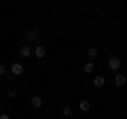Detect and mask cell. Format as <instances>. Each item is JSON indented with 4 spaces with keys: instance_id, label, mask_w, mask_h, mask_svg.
<instances>
[{
    "instance_id": "cell-11",
    "label": "cell",
    "mask_w": 127,
    "mask_h": 119,
    "mask_svg": "<svg viewBox=\"0 0 127 119\" xmlns=\"http://www.w3.org/2000/svg\"><path fill=\"white\" fill-rule=\"evenodd\" d=\"M87 55H89V62H91V60H93V58H97V55H100V51L95 49V47H91V49L87 51Z\"/></svg>"
},
{
    "instance_id": "cell-14",
    "label": "cell",
    "mask_w": 127,
    "mask_h": 119,
    "mask_svg": "<svg viewBox=\"0 0 127 119\" xmlns=\"http://www.w3.org/2000/svg\"><path fill=\"white\" fill-rule=\"evenodd\" d=\"M0 77H6V68L2 64H0Z\"/></svg>"
},
{
    "instance_id": "cell-9",
    "label": "cell",
    "mask_w": 127,
    "mask_h": 119,
    "mask_svg": "<svg viewBox=\"0 0 127 119\" xmlns=\"http://www.w3.org/2000/svg\"><path fill=\"white\" fill-rule=\"evenodd\" d=\"M93 70H95V66H93V62H87V64L83 66V72H85V74H91V72H93Z\"/></svg>"
},
{
    "instance_id": "cell-12",
    "label": "cell",
    "mask_w": 127,
    "mask_h": 119,
    "mask_svg": "<svg viewBox=\"0 0 127 119\" xmlns=\"http://www.w3.org/2000/svg\"><path fill=\"white\" fill-rule=\"evenodd\" d=\"M64 115H66V117H70V115H72V106H64V111H62Z\"/></svg>"
},
{
    "instance_id": "cell-10",
    "label": "cell",
    "mask_w": 127,
    "mask_h": 119,
    "mask_svg": "<svg viewBox=\"0 0 127 119\" xmlns=\"http://www.w3.org/2000/svg\"><path fill=\"white\" fill-rule=\"evenodd\" d=\"M78 109H81L83 113H87V111L91 109V104H89V100H81V104H78Z\"/></svg>"
},
{
    "instance_id": "cell-15",
    "label": "cell",
    "mask_w": 127,
    "mask_h": 119,
    "mask_svg": "<svg viewBox=\"0 0 127 119\" xmlns=\"http://www.w3.org/2000/svg\"><path fill=\"white\" fill-rule=\"evenodd\" d=\"M0 119H11V117H9L6 113H2V115H0Z\"/></svg>"
},
{
    "instance_id": "cell-2",
    "label": "cell",
    "mask_w": 127,
    "mask_h": 119,
    "mask_svg": "<svg viewBox=\"0 0 127 119\" xmlns=\"http://www.w3.org/2000/svg\"><path fill=\"white\" fill-rule=\"evenodd\" d=\"M23 70H26V68H23V66L19 64V62H15V64L11 66V74H13V77H21V74H23Z\"/></svg>"
},
{
    "instance_id": "cell-7",
    "label": "cell",
    "mask_w": 127,
    "mask_h": 119,
    "mask_svg": "<svg viewBox=\"0 0 127 119\" xmlns=\"http://www.w3.org/2000/svg\"><path fill=\"white\" fill-rule=\"evenodd\" d=\"M30 104L34 106V109H40V106H42V98H40V96H32Z\"/></svg>"
},
{
    "instance_id": "cell-13",
    "label": "cell",
    "mask_w": 127,
    "mask_h": 119,
    "mask_svg": "<svg viewBox=\"0 0 127 119\" xmlns=\"http://www.w3.org/2000/svg\"><path fill=\"white\" fill-rule=\"evenodd\" d=\"M6 96H9V98H15V96H17V89H15V87H11L9 92H6Z\"/></svg>"
},
{
    "instance_id": "cell-3",
    "label": "cell",
    "mask_w": 127,
    "mask_h": 119,
    "mask_svg": "<svg viewBox=\"0 0 127 119\" xmlns=\"http://www.w3.org/2000/svg\"><path fill=\"white\" fill-rule=\"evenodd\" d=\"M32 55H36V58L40 60V58H45V55H47V49H45L42 45H36L34 49H32Z\"/></svg>"
},
{
    "instance_id": "cell-4",
    "label": "cell",
    "mask_w": 127,
    "mask_h": 119,
    "mask_svg": "<svg viewBox=\"0 0 127 119\" xmlns=\"http://www.w3.org/2000/svg\"><path fill=\"white\" fill-rule=\"evenodd\" d=\"M36 38H38V30H34V28H30V30L26 32V41H28V43H34Z\"/></svg>"
},
{
    "instance_id": "cell-1",
    "label": "cell",
    "mask_w": 127,
    "mask_h": 119,
    "mask_svg": "<svg viewBox=\"0 0 127 119\" xmlns=\"http://www.w3.org/2000/svg\"><path fill=\"white\" fill-rule=\"evenodd\" d=\"M121 66H123V60L119 58V55H112V58L108 60V68L114 70V72H119V70H121Z\"/></svg>"
},
{
    "instance_id": "cell-8",
    "label": "cell",
    "mask_w": 127,
    "mask_h": 119,
    "mask_svg": "<svg viewBox=\"0 0 127 119\" xmlns=\"http://www.w3.org/2000/svg\"><path fill=\"white\" fill-rule=\"evenodd\" d=\"M93 85H95V87H104V85H106V77H102V74H97V77L93 79Z\"/></svg>"
},
{
    "instance_id": "cell-5",
    "label": "cell",
    "mask_w": 127,
    "mask_h": 119,
    "mask_svg": "<svg viewBox=\"0 0 127 119\" xmlns=\"http://www.w3.org/2000/svg\"><path fill=\"white\" fill-rule=\"evenodd\" d=\"M19 55H21V58H28V55H32V47L28 45V43H26V45H21V47H19Z\"/></svg>"
},
{
    "instance_id": "cell-6",
    "label": "cell",
    "mask_w": 127,
    "mask_h": 119,
    "mask_svg": "<svg viewBox=\"0 0 127 119\" xmlns=\"http://www.w3.org/2000/svg\"><path fill=\"white\" fill-rule=\"evenodd\" d=\"M125 81H127L125 74H121V72L114 74V85H117V87H123V85H125Z\"/></svg>"
}]
</instances>
